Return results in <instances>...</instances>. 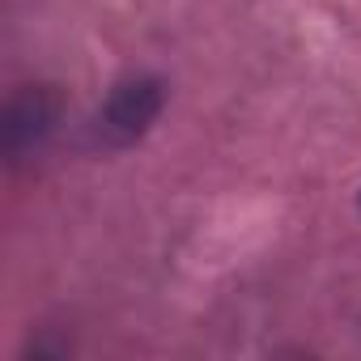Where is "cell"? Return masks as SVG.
Returning a JSON list of instances; mask_svg holds the SVG:
<instances>
[{
    "instance_id": "7a4b0ae2",
    "label": "cell",
    "mask_w": 361,
    "mask_h": 361,
    "mask_svg": "<svg viewBox=\"0 0 361 361\" xmlns=\"http://www.w3.org/2000/svg\"><path fill=\"white\" fill-rule=\"evenodd\" d=\"M51 128H56V98L43 85L22 90L5 111V149H9V157L35 153L51 136Z\"/></svg>"
},
{
    "instance_id": "6da1fadb",
    "label": "cell",
    "mask_w": 361,
    "mask_h": 361,
    "mask_svg": "<svg viewBox=\"0 0 361 361\" xmlns=\"http://www.w3.org/2000/svg\"><path fill=\"white\" fill-rule=\"evenodd\" d=\"M161 102H166V90L157 77H132V81H119L111 90V98L102 102L98 111V145L106 149H128L132 140H140L153 119L161 115Z\"/></svg>"
}]
</instances>
